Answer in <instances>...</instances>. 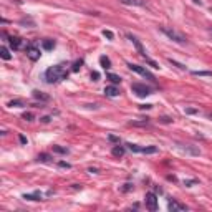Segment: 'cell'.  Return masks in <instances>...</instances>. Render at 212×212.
<instances>
[{"label":"cell","instance_id":"1","mask_svg":"<svg viewBox=\"0 0 212 212\" xmlns=\"http://www.w3.org/2000/svg\"><path fill=\"white\" fill-rule=\"evenodd\" d=\"M68 76V71H66V65L60 63V65H55V66H50L46 71H45V80L46 83H60V81L66 80Z\"/></svg>","mask_w":212,"mask_h":212},{"label":"cell","instance_id":"2","mask_svg":"<svg viewBox=\"0 0 212 212\" xmlns=\"http://www.w3.org/2000/svg\"><path fill=\"white\" fill-rule=\"evenodd\" d=\"M161 32L164 33V35L169 38V40L176 42V43H181V45H184V43H187V38L182 35V33L172 30V28H167V27H161Z\"/></svg>","mask_w":212,"mask_h":212},{"label":"cell","instance_id":"3","mask_svg":"<svg viewBox=\"0 0 212 212\" xmlns=\"http://www.w3.org/2000/svg\"><path fill=\"white\" fill-rule=\"evenodd\" d=\"M131 91L136 96H139V98H146V96L152 95V90L149 88V86L143 85V83H133L131 85Z\"/></svg>","mask_w":212,"mask_h":212},{"label":"cell","instance_id":"4","mask_svg":"<svg viewBox=\"0 0 212 212\" xmlns=\"http://www.w3.org/2000/svg\"><path fill=\"white\" fill-rule=\"evenodd\" d=\"M128 66H129V70H131V71H136V73H139L141 76H144V78H148V80H151V81H156L154 75H152V73H149V71H148L146 68H143V66L134 65V63H128Z\"/></svg>","mask_w":212,"mask_h":212},{"label":"cell","instance_id":"5","mask_svg":"<svg viewBox=\"0 0 212 212\" xmlns=\"http://www.w3.org/2000/svg\"><path fill=\"white\" fill-rule=\"evenodd\" d=\"M25 51H27V56L30 58L32 61H37V60H40V48H38L35 43H30V45H27L25 48Z\"/></svg>","mask_w":212,"mask_h":212},{"label":"cell","instance_id":"6","mask_svg":"<svg viewBox=\"0 0 212 212\" xmlns=\"http://www.w3.org/2000/svg\"><path fill=\"white\" fill-rule=\"evenodd\" d=\"M144 204H146V209L149 210H157V197L154 192H148L144 196Z\"/></svg>","mask_w":212,"mask_h":212},{"label":"cell","instance_id":"7","mask_svg":"<svg viewBox=\"0 0 212 212\" xmlns=\"http://www.w3.org/2000/svg\"><path fill=\"white\" fill-rule=\"evenodd\" d=\"M128 40H131V42H133V45L136 46V50L139 51V55H141L143 58H146L148 55H146V50H144V48H143V45H141V42H139L136 37H133V35H128Z\"/></svg>","mask_w":212,"mask_h":212},{"label":"cell","instance_id":"8","mask_svg":"<svg viewBox=\"0 0 212 212\" xmlns=\"http://www.w3.org/2000/svg\"><path fill=\"white\" fill-rule=\"evenodd\" d=\"M167 207H169V210L171 212H179V210H187V207L184 204H181V202H177V201H169V204H167Z\"/></svg>","mask_w":212,"mask_h":212},{"label":"cell","instance_id":"9","mask_svg":"<svg viewBox=\"0 0 212 212\" xmlns=\"http://www.w3.org/2000/svg\"><path fill=\"white\" fill-rule=\"evenodd\" d=\"M8 43H10L12 50H20V48L23 46V40L20 37H10L8 38Z\"/></svg>","mask_w":212,"mask_h":212},{"label":"cell","instance_id":"10","mask_svg":"<svg viewBox=\"0 0 212 212\" xmlns=\"http://www.w3.org/2000/svg\"><path fill=\"white\" fill-rule=\"evenodd\" d=\"M104 95L109 96V98H114V96L119 95V90H118L114 85H113V86H106V88H104Z\"/></svg>","mask_w":212,"mask_h":212},{"label":"cell","instance_id":"11","mask_svg":"<svg viewBox=\"0 0 212 212\" xmlns=\"http://www.w3.org/2000/svg\"><path fill=\"white\" fill-rule=\"evenodd\" d=\"M33 98L38 99V101H50V95H46V93H43V91L35 90V91H33Z\"/></svg>","mask_w":212,"mask_h":212},{"label":"cell","instance_id":"12","mask_svg":"<svg viewBox=\"0 0 212 212\" xmlns=\"http://www.w3.org/2000/svg\"><path fill=\"white\" fill-rule=\"evenodd\" d=\"M124 5H134V7H143L146 5V0H119Z\"/></svg>","mask_w":212,"mask_h":212},{"label":"cell","instance_id":"13","mask_svg":"<svg viewBox=\"0 0 212 212\" xmlns=\"http://www.w3.org/2000/svg\"><path fill=\"white\" fill-rule=\"evenodd\" d=\"M0 56H2L5 61H8V60L12 58V55H10V51H8L7 46H2V48H0Z\"/></svg>","mask_w":212,"mask_h":212},{"label":"cell","instance_id":"14","mask_svg":"<svg viewBox=\"0 0 212 212\" xmlns=\"http://www.w3.org/2000/svg\"><path fill=\"white\" fill-rule=\"evenodd\" d=\"M23 199H27V201H42V194H40V192H35V194H25V196H23Z\"/></svg>","mask_w":212,"mask_h":212},{"label":"cell","instance_id":"15","mask_svg":"<svg viewBox=\"0 0 212 212\" xmlns=\"http://www.w3.org/2000/svg\"><path fill=\"white\" fill-rule=\"evenodd\" d=\"M113 156H116V157H121L123 156V154H124V148L123 146H119V144H118V146H114L113 148Z\"/></svg>","mask_w":212,"mask_h":212},{"label":"cell","instance_id":"16","mask_svg":"<svg viewBox=\"0 0 212 212\" xmlns=\"http://www.w3.org/2000/svg\"><path fill=\"white\" fill-rule=\"evenodd\" d=\"M42 46H43V50H53V48H55V42L53 40H43Z\"/></svg>","mask_w":212,"mask_h":212},{"label":"cell","instance_id":"17","mask_svg":"<svg viewBox=\"0 0 212 212\" xmlns=\"http://www.w3.org/2000/svg\"><path fill=\"white\" fill-rule=\"evenodd\" d=\"M37 159H38V161H42V162H50L51 161V156H50V154H46V152H40Z\"/></svg>","mask_w":212,"mask_h":212},{"label":"cell","instance_id":"18","mask_svg":"<svg viewBox=\"0 0 212 212\" xmlns=\"http://www.w3.org/2000/svg\"><path fill=\"white\" fill-rule=\"evenodd\" d=\"M99 63H101V66H103V68H106V70L111 66V61H109L108 56H101V58H99Z\"/></svg>","mask_w":212,"mask_h":212},{"label":"cell","instance_id":"19","mask_svg":"<svg viewBox=\"0 0 212 212\" xmlns=\"http://www.w3.org/2000/svg\"><path fill=\"white\" fill-rule=\"evenodd\" d=\"M108 80H109V81H111V83H113V85H118V83H119V81H121V78H119V76H118V75H114V73H109V75H108Z\"/></svg>","mask_w":212,"mask_h":212},{"label":"cell","instance_id":"20","mask_svg":"<svg viewBox=\"0 0 212 212\" xmlns=\"http://www.w3.org/2000/svg\"><path fill=\"white\" fill-rule=\"evenodd\" d=\"M53 152H58V154H68L70 151L66 148H61V146H53Z\"/></svg>","mask_w":212,"mask_h":212},{"label":"cell","instance_id":"21","mask_svg":"<svg viewBox=\"0 0 212 212\" xmlns=\"http://www.w3.org/2000/svg\"><path fill=\"white\" fill-rule=\"evenodd\" d=\"M81 65H83V60H76L73 63V66H71V71H78L81 68Z\"/></svg>","mask_w":212,"mask_h":212},{"label":"cell","instance_id":"22","mask_svg":"<svg viewBox=\"0 0 212 212\" xmlns=\"http://www.w3.org/2000/svg\"><path fill=\"white\" fill-rule=\"evenodd\" d=\"M192 75H196V76H212V71H192Z\"/></svg>","mask_w":212,"mask_h":212},{"label":"cell","instance_id":"23","mask_svg":"<svg viewBox=\"0 0 212 212\" xmlns=\"http://www.w3.org/2000/svg\"><path fill=\"white\" fill-rule=\"evenodd\" d=\"M144 60H146V63H148L149 66H152V68H156V70L159 68V65H157L154 60H151V58H149V56H146V58H144Z\"/></svg>","mask_w":212,"mask_h":212},{"label":"cell","instance_id":"24","mask_svg":"<svg viewBox=\"0 0 212 212\" xmlns=\"http://www.w3.org/2000/svg\"><path fill=\"white\" fill-rule=\"evenodd\" d=\"M103 35L108 38V40H113V38H114V35H113L111 30H103Z\"/></svg>","mask_w":212,"mask_h":212},{"label":"cell","instance_id":"25","mask_svg":"<svg viewBox=\"0 0 212 212\" xmlns=\"http://www.w3.org/2000/svg\"><path fill=\"white\" fill-rule=\"evenodd\" d=\"M169 63H171V65H174V66H177V68H179V70H186V66H184V65L177 63V61H174V60H171V58H169Z\"/></svg>","mask_w":212,"mask_h":212},{"label":"cell","instance_id":"26","mask_svg":"<svg viewBox=\"0 0 212 212\" xmlns=\"http://www.w3.org/2000/svg\"><path fill=\"white\" fill-rule=\"evenodd\" d=\"M161 123H164V124H169V123H172V118H169V116H162L161 119H159Z\"/></svg>","mask_w":212,"mask_h":212},{"label":"cell","instance_id":"27","mask_svg":"<svg viewBox=\"0 0 212 212\" xmlns=\"http://www.w3.org/2000/svg\"><path fill=\"white\" fill-rule=\"evenodd\" d=\"M8 106H17V108H18V106H23V103H22L20 99H15V101H10Z\"/></svg>","mask_w":212,"mask_h":212},{"label":"cell","instance_id":"28","mask_svg":"<svg viewBox=\"0 0 212 212\" xmlns=\"http://www.w3.org/2000/svg\"><path fill=\"white\" fill-rule=\"evenodd\" d=\"M23 119H25V121H33V114L32 113H25V114H23Z\"/></svg>","mask_w":212,"mask_h":212},{"label":"cell","instance_id":"29","mask_svg":"<svg viewBox=\"0 0 212 212\" xmlns=\"http://www.w3.org/2000/svg\"><path fill=\"white\" fill-rule=\"evenodd\" d=\"M91 80H93V81H98L99 80V73H98V71H93V73H91Z\"/></svg>","mask_w":212,"mask_h":212},{"label":"cell","instance_id":"30","mask_svg":"<svg viewBox=\"0 0 212 212\" xmlns=\"http://www.w3.org/2000/svg\"><path fill=\"white\" fill-rule=\"evenodd\" d=\"M58 166L60 167H66V169H70V167H71V164H68V162H65V161H60Z\"/></svg>","mask_w":212,"mask_h":212},{"label":"cell","instance_id":"31","mask_svg":"<svg viewBox=\"0 0 212 212\" xmlns=\"http://www.w3.org/2000/svg\"><path fill=\"white\" fill-rule=\"evenodd\" d=\"M133 189V184H129V182H128V184H124V187H123V192H128V191H131Z\"/></svg>","mask_w":212,"mask_h":212},{"label":"cell","instance_id":"32","mask_svg":"<svg viewBox=\"0 0 212 212\" xmlns=\"http://www.w3.org/2000/svg\"><path fill=\"white\" fill-rule=\"evenodd\" d=\"M108 139H109V141H113V143H119V138H116L114 134H109Z\"/></svg>","mask_w":212,"mask_h":212},{"label":"cell","instance_id":"33","mask_svg":"<svg viewBox=\"0 0 212 212\" xmlns=\"http://www.w3.org/2000/svg\"><path fill=\"white\" fill-rule=\"evenodd\" d=\"M50 119H51L50 116H43V118H40V121H42L43 124H46V123H50Z\"/></svg>","mask_w":212,"mask_h":212},{"label":"cell","instance_id":"34","mask_svg":"<svg viewBox=\"0 0 212 212\" xmlns=\"http://www.w3.org/2000/svg\"><path fill=\"white\" fill-rule=\"evenodd\" d=\"M139 108H141V109H151V108H152V104H141Z\"/></svg>","mask_w":212,"mask_h":212},{"label":"cell","instance_id":"35","mask_svg":"<svg viewBox=\"0 0 212 212\" xmlns=\"http://www.w3.org/2000/svg\"><path fill=\"white\" fill-rule=\"evenodd\" d=\"M186 113H189V114H194V113H197V109H194V108H187V109H186Z\"/></svg>","mask_w":212,"mask_h":212},{"label":"cell","instance_id":"36","mask_svg":"<svg viewBox=\"0 0 212 212\" xmlns=\"http://www.w3.org/2000/svg\"><path fill=\"white\" fill-rule=\"evenodd\" d=\"M88 172H91V174H98V169H96V167H90Z\"/></svg>","mask_w":212,"mask_h":212},{"label":"cell","instance_id":"37","mask_svg":"<svg viewBox=\"0 0 212 212\" xmlns=\"http://www.w3.org/2000/svg\"><path fill=\"white\" fill-rule=\"evenodd\" d=\"M20 143H22V144H27V138L23 136V134H20Z\"/></svg>","mask_w":212,"mask_h":212},{"label":"cell","instance_id":"38","mask_svg":"<svg viewBox=\"0 0 212 212\" xmlns=\"http://www.w3.org/2000/svg\"><path fill=\"white\" fill-rule=\"evenodd\" d=\"M192 2H194V3H197V5H201V3H202L201 0H192Z\"/></svg>","mask_w":212,"mask_h":212},{"label":"cell","instance_id":"39","mask_svg":"<svg viewBox=\"0 0 212 212\" xmlns=\"http://www.w3.org/2000/svg\"><path fill=\"white\" fill-rule=\"evenodd\" d=\"M207 118H210V119H212V113H207Z\"/></svg>","mask_w":212,"mask_h":212},{"label":"cell","instance_id":"40","mask_svg":"<svg viewBox=\"0 0 212 212\" xmlns=\"http://www.w3.org/2000/svg\"><path fill=\"white\" fill-rule=\"evenodd\" d=\"M210 35H212V28H210Z\"/></svg>","mask_w":212,"mask_h":212}]
</instances>
